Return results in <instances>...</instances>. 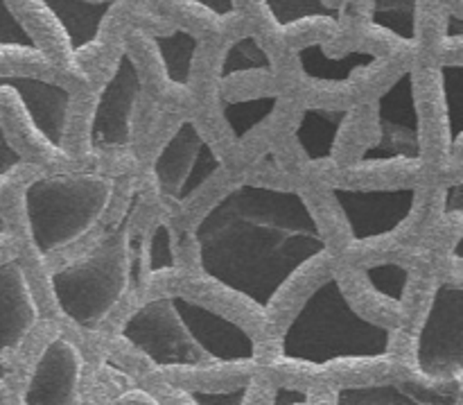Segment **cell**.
Here are the masks:
<instances>
[{"label":"cell","mask_w":463,"mask_h":405,"mask_svg":"<svg viewBox=\"0 0 463 405\" xmlns=\"http://www.w3.org/2000/svg\"><path fill=\"white\" fill-rule=\"evenodd\" d=\"M118 0H36L63 34L68 50L81 54L99 41L104 21Z\"/></svg>","instance_id":"cell-14"},{"label":"cell","mask_w":463,"mask_h":405,"mask_svg":"<svg viewBox=\"0 0 463 405\" xmlns=\"http://www.w3.org/2000/svg\"><path fill=\"white\" fill-rule=\"evenodd\" d=\"M222 166L220 154L197 122L184 118L154 154L149 175L158 198L170 204H188Z\"/></svg>","instance_id":"cell-8"},{"label":"cell","mask_w":463,"mask_h":405,"mask_svg":"<svg viewBox=\"0 0 463 405\" xmlns=\"http://www.w3.org/2000/svg\"><path fill=\"white\" fill-rule=\"evenodd\" d=\"M443 213H446V217H459L461 216V181L459 179H455L450 186H446Z\"/></svg>","instance_id":"cell-30"},{"label":"cell","mask_w":463,"mask_h":405,"mask_svg":"<svg viewBox=\"0 0 463 405\" xmlns=\"http://www.w3.org/2000/svg\"><path fill=\"white\" fill-rule=\"evenodd\" d=\"M84 379L86 358L81 347L63 331H54L36 352L16 401L25 405L81 403Z\"/></svg>","instance_id":"cell-11"},{"label":"cell","mask_w":463,"mask_h":405,"mask_svg":"<svg viewBox=\"0 0 463 405\" xmlns=\"http://www.w3.org/2000/svg\"><path fill=\"white\" fill-rule=\"evenodd\" d=\"M398 331L362 315L339 275L310 288L279 335L276 362L301 370L380 365L393 358Z\"/></svg>","instance_id":"cell-3"},{"label":"cell","mask_w":463,"mask_h":405,"mask_svg":"<svg viewBox=\"0 0 463 405\" xmlns=\"http://www.w3.org/2000/svg\"><path fill=\"white\" fill-rule=\"evenodd\" d=\"M355 118V107H317L310 104L298 116L294 127V143L303 152L306 161L324 163L330 161L337 152L342 134L346 131L348 122Z\"/></svg>","instance_id":"cell-15"},{"label":"cell","mask_w":463,"mask_h":405,"mask_svg":"<svg viewBox=\"0 0 463 405\" xmlns=\"http://www.w3.org/2000/svg\"><path fill=\"white\" fill-rule=\"evenodd\" d=\"M369 27L416 48L420 43V0H371Z\"/></svg>","instance_id":"cell-18"},{"label":"cell","mask_w":463,"mask_h":405,"mask_svg":"<svg viewBox=\"0 0 463 405\" xmlns=\"http://www.w3.org/2000/svg\"><path fill=\"white\" fill-rule=\"evenodd\" d=\"M328 193L355 245L373 243L396 234L405 222H410L419 207L416 186H384V188L330 186Z\"/></svg>","instance_id":"cell-10"},{"label":"cell","mask_w":463,"mask_h":405,"mask_svg":"<svg viewBox=\"0 0 463 405\" xmlns=\"http://www.w3.org/2000/svg\"><path fill=\"white\" fill-rule=\"evenodd\" d=\"M253 392H256V379L249 376L224 388H188L181 394L185 401L197 405H244L251 403Z\"/></svg>","instance_id":"cell-25"},{"label":"cell","mask_w":463,"mask_h":405,"mask_svg":"<svg viewBox=\"0 0 463 405\" xmlns=\"http://www.w3.org/2000/svg\"><path fill=\"white\" fill-rule=\"evenodd\" d=\"M147 41L152 43L167 84L176 89H188L194 57L199 53V36L185 27H175L170 32L147 34Z\"/></svg>","instance_id":"cell-17"},{"label":"cell","mask_w":463,"mask_h":405,"mask_svg":"<svg viewBox=\"0 0 463 405\" xmlns=\"http://www.w3.org/2000/svg\"><path fill=\"white\" fill-rule=\"evenodd\" d=\"M333 403L342 405H459L461 397L416 381H373L333 390Z\"/></svg>","instance_id":"cell-13"},{"label":"cell","mask_w":463,"mask_h":405,"mask_svg":"<svg viewBox=\"0 0 463 405\" xmlns=\"http://www.w3.org/2000/svg\"><path fill=\"white\" fill-rule=\"evenodd\" d=\"M118 181L107 172H48L21 186L18 208L32 254L39 261L72 249L102 222Z\"/></svg>","instance_id":"cell-4"},{"label":"cell","mask_w":463,"mask_h":405,"mask_svg":"<svg viewBox=\"0 0 463 405\" xmlns=\"http://www.w3.org/2000/svg\"><path fill=\"white\" fill-rule=\"evenodd\" d=\"M253 72H262L267 77L276 75V66L271 54L262 48L260 41L253 34L240 36L233 43H229L222 53L220 63H217V82L233 80L240 75H253Z\"/></svg>","instance_id":"cell-19"},{"label":"cell","mask_w":463,"mask_h":405,"mask_svg":"<svg viewBox=\"0 0 463 405\" xmlns=\"http://www.w3.org/2000/svg\"><path fill=\"white\" fill-rule=\"evenodd\" d=\"M129 216L131 208L120 227L107 238L48 275L54 306L77 329H99L116 313L134 284Z\"/></svg>","instance_id":"cell-5"},{"label":"cell","mask_w":463,"mask_h":405,"mask_svg":"<svg viewBox=\"0 0 463 405\" xmlns=\"http://www.w3.org/2000/svg\"><path fill=\"white\" fill-rule=\"evenodd\" d=\"M185 3L194 5L202 12L213 14L217 18H233L238 16V3L235 0H185Z\"/></svg>","instance_id":"cell-29"},{"label":"cell","mask_w":463,"mask_h":405,"mask_svg":"<svg viewBox=\"0 0 463 405\" xmlns=\"http://www.w3.org/2000/svg\"><path fill=\"white\" fill-rule=\"evenodd\" d=\"M360 276L362 284L366 285V290H369L383 306L392 308V311H402V308H405L407 294H410L411 285L410 267L393 261L369 263V265L362 267Z\"/></svg>","instance_id":"cell-20"},{"label":"cell","mask_w":463,"mask_h":405,"mask_svg":"<svg viewBox=\"0 0 463 405\" xmlns=\"http://www.w3.org/2000/svg\"><path fill=\"white\" fill-rule=\"evenodd\" d=\"M118 340L163 374H229L260 362L256 335L233 317L184 293H158L136 304Z\"/></svg>","instance_id":"cell-2"},{"label":"cell","mask_w":463,"mask_h":405,"mask_svg":"<svg viewBox=\"0 0 463 405\" xmlns=\"http://www.w3.org/2000/svg\"><path fill=\"white\" fill-rule=\"evenodd\" d=\"M7 75L9 71H0V93H5V89H7ZM23 166H25V157L7 139V131H5L3 122H0V184H5L14 175H18L23 170Z\"/></svg>","instance_id":"cell-27"},{"label":"cell","mask_w":463,"mask_h":405,"mask_svg":"<svg viewBox=\"0 0 463 405\" xmlns=\"http://www.w3.org/2000/svg\"><path fill=\"white\" fill-rule=\"evenodd\" d=\"M375 127L378 136L362 149L355 170L387 166V163H416L425 157L423 113L419 104V86L414 71H402L375 98Z\"/></svg>","instance_id":"cell-6"},{"label":"cell","mask_w":463,"mask_h":405,"mask_svg":"<svg viewBox=\"0 0 463 405\" xmlns=\"http://www.w3.org/2000/svg\"><path fill=\"white\" fill-rule=\"evenodd\" d=\"M193 240L202 275L260 315L330 249L306 193L260 181L222 193L197 220Z\"/></svg>","instance_id":"cell-1"},{"label":"cell","mask_w":463,"mask_h":405,"mask_svg":"<svg viewBox=\"0 0 463 405\" xmlns=\"http://www.w3.org/2000/svg\"><path fill=\"white\" fill-rule=\"evenodd\" d=\"M280 104V93H265L247 100H224L222 118L235 140H242L260 122L269 121Z\"/></svg>","instance_id":"cell-23"},{"label":"cell","mask_w":463,"mask_h":405,"mask_svg":"<svg viewBox=\"0 0 463 405\" xmlns=\"http://www.w3.org/2000/svg\"><path fill=\"white\" fill-rule=\"evenodd\" d=\"M7 240H9V216L5 204L0 202V249L7 245Z\"/></svg>","instance_id":"cell-32"},{"label":"cell","mask_w":463,"mask_h":405,"mask_svg":"<svg viewBox=\"0 0 463 405\" xmlns=\"http://www.w3.org/2000/svg\"><path fill=\"white\" fill-rule=\"evenodd\" d=\"M414 365L430 381L455 379L463 371V288L457 281H439L430 294L414 335Z\"/></svg>","instance_id":"cell-7"},{"label":"cell","mask_w":463,"mask_h":405,"mask_svg":"<svg viewBox=\"0 0 463 405\" xmlns=\"http://www.w3.org/2000/svg\"><path fill=\"white\" fill-rule=\"evenodd\" d=\"M315 399L310 397V390L306 388H294V385H279L269 392L267 403L271 405H301V403H312Z\"/></svg>","instance_id":"cell-28"},{"label":"cell","mask_w":463,"mask_h":405,"mask_svg":"<svg viewBox=\"0 0 463 405\" xmlns=\"http://www.w3.org/2000/svg\"><path fill=\"white\" fill-rule=\"evenodd\" d=\"M143 72L127 45L118 53L107 82L95 93L86 127L90 149H125L134 143L136 113L143 98Z\"/></svg>","instance_id":"cell-9"},{"label":"cell","mask_w":463,"mask_h":405,"mask_svg":"<svg viewBox=\"0 0 463 405\" xmlns=\"http://www.w3.org/2000/svg\"><path fill=\"white\" fill-rule=\"evenodd\" d=\"M267 21L279 32H289L292 27L310 21L339 23V12L326 0H258Z\"/></svg>","instance_id":"cell-21"},{"label":"cell","mask_w":463,"mask_h":405,"mask_svg":"<svg viewBox=\"0 0 463 405\" xmlns=\"http://www.w3.org/2000/svg\"><path fill=\"white\" fill-rule=\"evenodd\" d=\"M43 320L30 272L18 254L0 258V385H7L14 361Z\"/></svg>","instance_id":"cell-12"},{"label":"cell","mask_w":463,"mask_h":405,"mask_svg":"<svg viewBox=\"0 0 463 405\" xmlns=\"http://www.w3.org/2000/svg\"><path fill=\"white\" fill-rule=\"evenodd\" d=\"M439 102H441V118L446 127V143L452 154L461 148V63H441L437 72Z\"/></svg>","instance_id":"cell-22"},{"label":"cell","mask_w":463,"mask_h":405,"mask_svg":"<svg viewBox=\"0 0 463 405\" xmlns=\"http://www.w3.org/2000/svg\"><path fill=\"white\" fill-rule=\"evenodd\" d=\"M0 53L30 54V57L45 59L43 48L34 39L25 23L16 16L9 0H0Z\"/></svg>","instance_id":"cell-24"},{"label":"cell","mask_w":463,"mask_h":405,"mask_svg":"<svg viewBox=\"0 0 463 405\" xmlns=\"http://www.w3.org/2000/svg\"><path fill=\"white\" fill-rule=\"evenodd\" d=\"M294 57H297L298 71L307 80L321 82V84H348L357 71H364V68L383 62L378 53H369V50H351V53L333 57L317 41L297 48Z\"/></svg>","instance_id":"cell-16"},{"label":"cell","mask_w":463,"mask_h":405,"mask_svg":"<svg viewBox=\"0 0 463 405\" xmlns=\"http://www.w3.org/2000/svg\"><path fill=\"white\" fill-rule=\"evenodd\" d=\"M145 263H147V272L152 276L165 275V272L175 270L176 254H175V240H172V231L165 222H158L154 227L152 236H149L147 252H145Z\"/></svg>","instance_id":"cell-26"},{"label":"cell","mask_w":463,"mask_h":405,"mask_svg":"<svg viewBox=\"0 0 463 405\" xmlns=\"http://www.w3.org/2000/svg\"><path fill=\"white\" fill-rule=\"evenodd\" d=\"M443 36H446L448 43L452 45H459L461 43V36H463V21L459 14L450 12L446 16V23H443Z\"/></svg>","instance_id":"cell-31"}]
</instances>
